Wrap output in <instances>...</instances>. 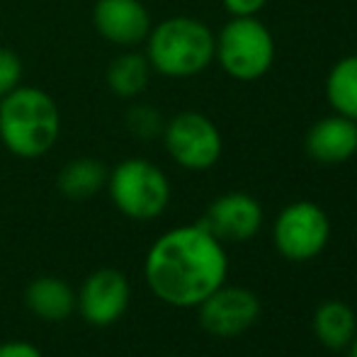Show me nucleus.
<instances>
[{"instance_id": "obj_1", "label": "nucleus", "mask_w": 357, "mask_h": 357, "mask_svg": "<svg viewBox=\"0 0 357 357\" xmlns=\"http://www.w3.org/2000/svg\"><path fill=\"white\" fill-rule=\"evenodd\" d=\"M144 278L155 299L175 309H197L229 278V255L199 221L165 231L151 243Z\"/></svg>"}, {"instance_id": "obj_2", "label": "nucleus", "mask_w": 357, "mask_h": 357, "mask_svg": "<svg viewBox=\"0 0 357 357\" xmlns=\"http://www.w3.org/2000/svg\"><path fill=\"white\" fill-rule=\"evenodd\" d=\"M61 137V109L42 88L20 85L0 98V142L24 160L42 158Z\"/></svg>"}, {"instance_id": "obj_3", "label": "nucleus", "mask_w": 357, "mask_h": 357, "mask_svg": "<svg viewBox=\"0 0 357 357\" xmlns=\"http://www.w3.org/2000/svg\"><path fill=\"white\" fill-rule=\"evenodd\" d=\"M216 37L195 17H168L151 27L146 37V59L151 68L168 78H190L214 61Z\"/></svg>"}, {"instance_id": "obj_4", "label": "nucleus", "mask_w": 357, "mask_h": 357, "mask_svg": "<svg viewBox=\"0 0 357 357\" xmlns=\"http://www.w3.org/2000/svg\"><path fill=\"white\" fill-rule=\"evenodd\" d=\"M107 192L117 212L134 221L158 219L168 209V175L146 158H124L107 173Z\"/></svg>"}, {"instance_id": "obj_5", "label": "nucleus", "mask_w": 357, "mask_h": 357, "mask_svg": "<svg viewBox=\"0 0 357 357\" xmlns=\"http://www.w3.org/2000/svg\"><path fill=\"white\" fill-rule=\"evenodd\" d=\"M214 56L236 80H258L275 61V39L258 17H234L216 37Z\"/></svg>"}, {"instance_id": "obj_6", "label": "nucleus", "mask_w": 357, "mask_h": 357, "mask_svg": "<svg viewBox=\"0 0 357 357\" xmlns=\"http://www.w3.org/2000/svg\"><path fill=\"white\" fill-rule=\"evenodd\" d=\"M331 238V219L316 202L299 199L287 204L273 224V243L282 258L306 263L319 258Z\"/></svg>"}, {"instance_id": "obj_7", "label": "nucleus", "mask_w": 357, "mask_h": 357, "mask_svg": "<svg viewBox=\"0 0 357 357\" xmlns=\"http://www.w3.org/2000/svg\"><path fill=\"white\" fill-rule=\"evenodd\" d=\"M163 144L168 155L185 170H209L224 151L216 124L202 112H180L165 124Z\"/></svg>"}, {"instance_id": "obj_8", "label": "nucleus", "mask_w": 357, "mask_h": 357, "mask_svg": "<svg viewBox=\"0 0 357 357\" xmlns=\"http://www.w3.org/2000/svg\"><path fill=\"white\" fill-rule=\"evenodd\" d=\"M132 287L124 273L114 268H100L83 280L75 291V311L85 324L95 328H107L117 324L129 309Z\"/></svg>"}, {"instance_id": "obj_9", "label": "nucleus", "mask_w": 357, "mask_h": 357, "mask_svg": "<svg viewBox=\"0 0 357 357\" xmlns=\"http://www.w3.org/2000/svg\"><path fill=\"white\" fill-rule=\"evenodd\" d=\"M260 299L245 287L221 284L197 306L199 326L216 338H236L260 319Z\"/></svg>"}, {"instance_id": "obj_10", "label": "nucleus", "mask_w": 357, "mask_h": 357, "mask_svg": "<svg viewBox=\"0 0 357 357\" xmlns=\"http://www.w3.org/2000/svg\"><path fill=\"white\" fill-rule=\"evenodd\" d=\"M93 27L105 42L122 49H134L151 32V13L142 0H95Z\"/></svg>"}, {"instance_id": "obj_11", "label": "nucleus", "mask_w": 357, "mask_h": 357, "mask_svg": "<svg viewBox=\"0 0 357 357\" xmlns=\"http://www.w3.org/2000/svg\"><path fill=\"white\" fill-rule=\"evenodd\" d=\"M202 224L224 243L250 241L263 226V207L255 197L245 192H229L209 204Z\"/></svg>"}, {"instance_id": "obj_12", "label": "nucleus", "mask_w": 357, "mask_h": 357, "mask_svg": "<svg viewBox=\"0 0 357 357\" xmlns=\"http://www.w3.org/2000/svg\"><path fill=\"white\" fill-rule=\"evenodd\" d=\"M306 151L319 163H345L357 153V122L343 114L319 119L306 134Z\"/></svg>"}, {"instance_id": "obj_13", "label": "nucleus", "mask_w": 357, "mask_h": 357, "mask_svg": "<svg viewBox=\"0 0 357 357\" xmlns=\"http://www.w3.org/2000/svg\"><path fill=\"white\" fill-rule=\"evenodd\" d=\"M24 304L37 319L59 324V321H66L75 311V291L66 280L44 275V278H37L27 284Z\"/></svg>"}, {"instance_id": "obj_14", "label": "nucleus", "mask_w": 357, "mask_h": 357, "mask_svg": "<svg viewBox=\"0 0 357 357\" xmlns=\"http://www.w3.org/2000/svg\"><path fill=\"white\" fill-rule=\"evenodd\" d=\"M314 335L328 350H348L357 335V316L345 301L328 299L314 311Z\"/></svg>"}, {"instance_id": "obj_15", "label": "nucleus", "mask_w": 357, "mask_h": 357, "mask_svg": "<svg viewBox=\"0 0 357 357\" xmlns=\"http://www.w3.org/2000/svg\"><path fill=\"white\" fill-rule=\"evenodd\" d=\"M151 71H153V68H151L146 54L127 49L124 54H119V56H114L112 61H109L105 80H107V88L112 95H117V98H122V100H132L146 90Z\"/></svg>"}, {"instance_id": "obj_16", "label": "nucleus", "mask_w": 357, "mask_h": 357, "mask_svg": "<svg viewBox=\"0 0 357 357\" xmlns=\"http://www.w3.org/2000/svg\"><path fill=\"white\" fill-rule=\"evenodd\" d=\"M107 165L98 158H73L61 168L56 185L68 199H90L107 185Z\"/></svg>"}, {"instance_id": "obj_17", "label": "nucleus", "mask_w": 357, "mask_h": 357, "mask_svg": "<svg viewBox=\"0 0 357 357\" xmlns=\"http://www.w3.org/2000/svg\"><path fill=\"white\" fill-rule=\"evenodd\" d=\"M326 95L335 114L357 122V54L345 56L331 68L326 80Z\"/></svg>"}, {"instance_id": "obj_18", "label": "nucleus", "mask_w": 357, "mask_h": 357, "mask_svg": "<svg viewBox=\"0 0 357 357\" xmlns=\"http://www.w3.org/2000/svg\"><path fill=\"white\" fill-rule=\"evenodd\" d=\"M24 66L17 52L8 47H0V98H5L8 93H13L15 88L22 85Z\"/></svg>"}, {"instance_id": "obj_19", "label": "nucleus", "mask_w": 357, "mask_h": 357, "mask_svg": "<svg viewBox=\"0 0 357 357\" xmlns=\"http://www.w3.org/2000/svg\"><path fill=\"white\" fill-rule=\"evenodd\" d=\"M127 124L137 137L151 139L160 132V114L153 112L151 107H134L127 114Z\"/></svg>"}, {"instance_id": "obj_20", "label": "nucleus", "mask_w": 357, "mask_h": 357, "mask_svg": "<svg viewBox=\"0 0 357 357\" xmlns=\"http://www.w3.org/2000/svg\"><path fill=\"white\" fill-rule=\"evenodd\" d=\"M0 357H47L29 340H5L0 343Z\"/></svg>"}, {"instance_id": "obj_21", "label": "nucleus", "mask_w": 357, "mask_h": 357, "mask_svg": "<svg viewBox=\"0 0 357 357\" xmlns=\"http://www.w3.org/2000/svg\"><path fill=\"white\" fill-rule=\"evenodd\" d=\"M221 3L234 17H255L268 0H221Z\"/></svg>"}, {"instance_id": "obj_22", "label": "nucleus", "mask_w": 357, "mask_h": 357, "mask_svg": "<svg viewBox=\"0 0 357 357\" xmlns=\"http://www.w3.org/2000/svg\"><path fill=\"white\" fill-rule=\"evenodd\" d=\"M348 357H357V335L353 338V343L348 345Z\"/></svg>"}]
</instances>
